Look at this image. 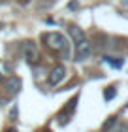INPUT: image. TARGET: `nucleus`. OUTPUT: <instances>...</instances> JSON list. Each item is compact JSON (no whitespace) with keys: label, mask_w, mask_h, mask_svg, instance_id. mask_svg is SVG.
<instances>
[{"label":"nucleus","mask_w":128,"mask_h":132,"mask_svg":"<svg viewBox=\"0 0 128 132\" xmlns=\"http://www.w3.org/2000/svg\"><path fill=\"white\" fill-rule=\"evenodd\" d=\"M41 42H44L51 51H55V53H58V51H64L66 53V38L60 32H57V30L45 32L44 36H41Z\"/></svg>","instance_id":"f257e3e1"},{"label":"nucleus","mask_w":128,"mask_h":132,"mask_svg":"<svg viewBox=\"0 0 128 132\" xmlns=\"http://www.w3.org/2000/svg\"><path fill=\"white\" fill-rule=\"evenodd\" d=\"M23 55H25V61L28 64H36L40 61V49H38V45H36L32 40L23 42Z\"/></svg>","instance_id":"f03ea898"},{"label":"nucleus","mask_w":128,"mask_h":132,"mask_svg":"<svg viewBox=\"0 0 128 132\" xmlns=\"http://www.w3.org/2000/svg\"><path fill=\"white\" fill-rule=\"evenodd\" d=\"M90 53H92V44L87 38L75 42V61H79V62L85 61V59L90 57Z\"/></svg>","instance_id":"7ed1b4c3"},{"label":"nucleus","mask_w":128,"mask_h":132,"mask_svg":"<svg viewBox=\"0 0 128 132\" xmlns=\"http://www.w3.org/2000/svg\"><path fill=\"white\" fill-rule=\"evenodd\" d=\"M64 77H66V68H64V64H57V66L51 70V74H49V77H47V81H49L51 87H57L58 83L64 79Z\"/></svg>","instance_id":"20e7f679"},{"label":"nucleus","mask_w":128,"mask_h":132,"mask_svg":"<svg viewBox=\"0 0 128 132\" xmlns=\"http://www.w3.org/2000/svg\"><path fill=\"white\" fill-rule=\"evenodd\" d=\"M77 98H79V96H74V98H72V102H68V106H66L64 110L58 113V121H60V125H66V123H68V115H72V111L75 110Z\"/></svg>","instance_id":"39448f33"},{"label":"nucleus","mask_w":128,"mask_h":132,"mask_svg":"<svg viewBox=\"0 0 128 132\" xmlns=\"http://www.w3.org/2000/svg\"><path fill=\"white\" fill-rule=\"evenodd\" d=\"M21 85H23V81H21V77H17V76H10V79L6 81V87H8L10 94H17L21 91Z\"/></svg>","instance_id":"423d86ee"},{"label":"nucleus","mask_w":128,"mask_h":132,"mask_svg":"<svg viewBox=\"0 0 128 132\" xmlns=\"http://www.w3.org/2000/svg\"><path fill=\"white\" fill-rule=\"evenodd\" d=\"M68 32H70V36H72V40H74V42H79V40L85 38L83 28H79L77 25H70V27H68Z\"/></svg>","instance_id":"0eeeda50"},{"label":"nucleus","mask_w":128,"mask_h":132,"mask_svg":"<svg viewBox=\"0 0 128 132\" xmlns=\"http://www.w3.org/2000/svg\"><path fill=\"white\" fill-rule=\"evenodd\" d=\"M115 94H117L115 87H107V89H106V93H104V98H106V100H113V98H115Z\"/></svg>","instance_id":"6e6552de"},{"label":"nucleus","mask_w":128,"mask_h":132,"mask_svg":"<svg viewBox=\"0 0 128 132\" xmlns=\"http://www.w3.org/2000/svg\"><path fill=\"white\" fill-rule=\"evenodd\" d=\"M104 61L109 62L111 66H115V68H121V66H123V61H121V59H119V61H115L113 57H104Z\"/></svg>","instance_id":"1a4fd4ad"},{"label":"nucleus","mask_w":128,"mask_h":132,"mask_svg":"<svg viewBox=\"0 0 128 132\" xmlns=\"http://www.w3.org/2000/svg\"><path fill=\"white\" fill-rule=\"evenodd\" d=\"M115 123H117V117H109V121H106V125H104V130L111 128V127H113Z\"/></svg>","instance_id":"9d476101"},{"label":"nucleus","mask_w":128,"mask_h":132,"mask_svg":"<svg viewBox=\"0 0 128 132\" xmlns=\"http://www.w3.org/2000/svg\"><path fill=\"white\" fill-rule=\"evenodd\" d=\"M51 4H55V0H44V2H40V8L44 10V8H47V6H51Z\"/></svg>","instance_id":"9b49d317"},{"label":"nucleus","mask_w":128,"mask_h":132,"mask_svg":"<svg viewBox=\"0 0 128 132\" xmlns=\"http://www.w3.org/2000/svg\"><path fill=\"white\" fill-rule=\"evenodd\" d=\"M117 132H128V123H124V125H121Z\"/></svg>","instance_id":"f8f14e48"},{"label":"nucleus","mask_w":128,"mask_h":132,"mask_svg":"<svg viewBox=\"0 0 128 132\" xmlns=\"http://www.w3.org/2000/svg\"><path fill=\"white\" fill-rule=\"evenodd\" d=\"M77 6H79L77 2H70V4H68V8H70V10H77Z\"/></svg>","instance_id":"ddd939ff"},{"label":"nucleus","mask_w":128,"mask_h":132,"mask_svg":"<svg viewBox=\"0 0 128 132\" xmlns=\"http://www.w3.org/2000/svg\"><path fill=\"white\" fill-rule=\"evenodd\" d=\"M4 104H8V100H6V98H0V106H4Z\"/></svg>","instance_id":"4468645a"},{"label":"nucleus","mask_w":128,"mask_h":132,"mask_svg":"<svg viewBox=\"0 0 128 132\" xmlns=\"http://www.w3.org/2000/svg\"><path fill=\"white\" fill-rule=\"evenodd\" d=\"M30 0H19V4H28Z\"/></svg>","instance_id":"2eb2a0df"},{"label":"nucleus","mask_w":128,"mask_h":132,"mask_svg":"<svg viewBox=\"0 0 128 132\" xmlns=\"http://www.w3.org/2000/svg\"><path fill=\"white\" fill-rule=\"evenodd\" d=\"M6 132H17V128H8Z\"/></svg>","instance_id":"dca6fc26"},{"label":"nucleus","mask_w":128,"mask_h":132,"mask_svg":"<svg viewBox=\"0 0 128 132\" xmlns=\"http://www.w3.org/2000/svg\"><path fill=\"white\" fill-rule=\"evenodd\" d=\"M4 79V76H2V72H0V81H2Z\"/></svg>","instance_id":"f3484780"}]
</instances>
